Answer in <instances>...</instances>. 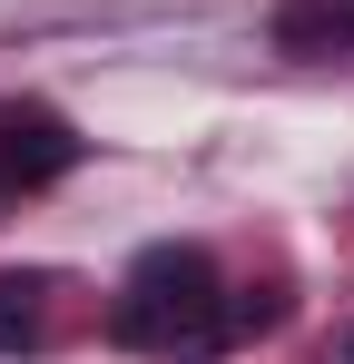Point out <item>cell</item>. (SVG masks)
I'll list each match as a JSON object with an SVG mask.
<instances>
[{
    "label": "cell",
    "instance_id": "obj_1",
    "mask_svg": "<svg viewBox=\"0 0 354 364\" xmlns=\"http://www.w3.org/2000/svg\"><path fill=\"white\" fill-rule=\"evenodd\" d=\"M109 335L138 355H227V286L207 246H148L109 305Z\"/></svg>",
    "mask_w": 354,
    "mask_h": 364
},
{
    "label": "cell",
    "instance_id": "obj_2",
    "mask_svg": "<svg viewBox=\"0 0 354 364\" xmlns=\"http://www.w3.org/2000/svg\"><path fill=\"white\" fill-rule=\"evenodd\" d=\"M79 168V128L59 119V109H40V99H0V197L20 187H50Z\"/></svg>",
    "mask_w": 354,
    "mask_h": 364
},
{
    "label": "cell",
    "instance_id": "obj_3",
    "mask_svg": "<svg viewBox=\"0 0 354 364\" xmlns=\"http://www.w3.org/2000/svg\"><path fill=\"white\" fill-rule=\"evenodd\" d=\"M286 60H354V0H276Z\"/></svg>",
    "mask_w": 354,
    "mask_h": 364
},
{
    "label": "cell",
    "instance_id": "obj_4",
    "mask_svg": "<svg viewBox=\"0 0 354 364\" xmlns=\"http://www.w3.org/2000/svg\"><path fill=\"white\" fill-rule=\"evenodd\" d=\"M50 276L40 266H0V355H40L50 345Z\"/></svg>",
    "mask_w": 354,
    "mask_h": 364
},
{
    "label": "cell",
    "instance_id": "obj_5",
    "mask_svg": "<svg viewBox=\"0 0 354 364\" xmlns=\"http://www.w3.org/2000/svg\"><path fill=\"white\" fill-rule=\"evenodd\" d=\"M276 325H286V286H236V296H227V345L276 335Z\"/></svg>",
    "mask_w": 354,
    "mask_h": 364
},
{
    "label": "cell",
    "instance_id": "obj_6",
    "mask_svg": "<svg viewBox=\"0 0 354 364\" xmlns=\"http://www.w3.org/2000/svg\"><path fill=\"white\" fill-rule=\"evenodd\" d=\"M335 364H354V325H345V335H335Z\"/></svg>",
    "mask_w": 354,
    "mask_h": 364
}]
</instances>
